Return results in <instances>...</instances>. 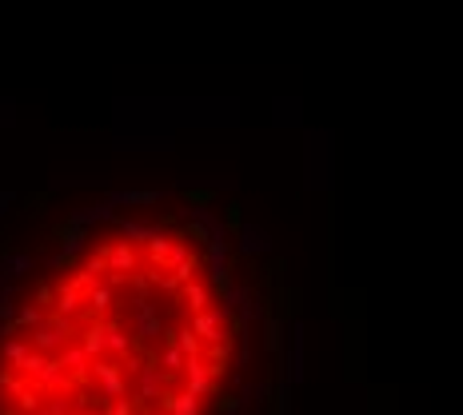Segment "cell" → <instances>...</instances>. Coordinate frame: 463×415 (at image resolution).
<instances>
[{
  "mask_svg": "<svg viewBox=\"0 0 463 415\" xmlns=\"http://www.w3.org/2000/svg\"><path fill=\"white\" fill-rule=\"evenodd\" d=\"M248 347L252 304L204 208L104 204L0 284V415H228Z\"/></svg>",
  "mask_w": 463,
  "mask_h": 415,
  "instance_id": "cell-1",
  "label": "cell"
}]
</instances>
